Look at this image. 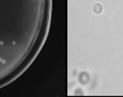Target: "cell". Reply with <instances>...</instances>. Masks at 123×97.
I'll list each match as a JSON object with an SVG mask.
<instances>
[{
  "mask_svg": "<svg viewBox=\"0 0 123 97\" xmlns=\"http://www.w3.org/2000/svg\"><path fill=\"white\" fill-rule=\"evenodd\" d=\"M94 12H95L96 14H100L102 12V6L100 3H96L95 6H94Z\"/></svg>",
  "mask_w": 123,
  "mask_h": 97,
  "instance_id": "1",
  "label": "cell"
}]
</instances>
